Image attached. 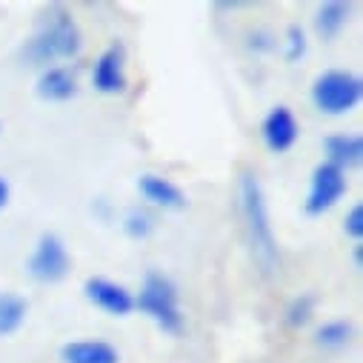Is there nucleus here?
Returning a JSON list of instances; mask_svg holds the SVG:
<instances>
[{
	"instance_id": "nucleus-1",
	"label": "nucleus",
	"mask_w": 363,
	"mask_h": 363,
	"mask_svg": "<svg viewBox=\"0 0 363 363\" xmlns=\"http://www.w3.org/2000/svg\"><path fill=\"white\" fill-rule=\"evenodd\" d=\"M80 49H83V35L72 12L63 4H49L38 15L35 29L21 49V57L29 66L49 69V66H63V60L77 57Z\"/></svg>"
},
{
	"instance_id": "nucleus-2",
	"label": "nucleus",
	"mask_w": 363,
	"mask_h": 363,
	"mask_svg": "<svg viewBox=\"0 0 363 363\" xmlns=\"http://www.w3.org/2000/svg\"><path fill=\"white\" fill-rule=\"evenodd\" d=\"M238 212H240L246 243H249V252H252L257 269L263 275H275L278 266H281L278 240H275V232H272L269 203H266L263 186L252 172H243L238 180Z\"/></svg>"
},
{
	"instance_id": "nucleus-3",
	"label": "nucleus",
	"mask_w": 363,
	"mask_h": 363,
	"mask_svg": "<svg viewBox=\"0 0 363 363\" xmlns=\"http://www.w3.org/2000/svg\"><path fill=\"white\" fill-rule=\"evenodd\" d=\"M135 309H140L149 320H155L157 329L166 335L184 332V312H180L177 286L172 284V278L163 275V272H146L140 292L135 295Z\"/></svg>"
},
{
	"instance_id": "nucleus-4",
	"label": "nucleus",
	"mask_w": 363,
	"mask_h": 363,
	"mask_svg": "<svg viewBox=\"0 0 363 363\" xmlns=\"http://www.w3.org/2000/svg\"><path fill=\"white\" fill-rule=\"evenodd\" d=\"M363 98V80L343 69H329L312 83V104L323 115H349Z\"/></svg>"
},
{
	"instance_id": "nucleus-5",
	"label": "nucleus",
	"mask_w": 363,
	"mask_h": 363,
	"mask_svg": "<svg viewBox=\"0 0 363 363\" xmlns=\"http://www.w3.org/2000/svg\"><path fill=\"white\" fill-rule=\"evenodd\" d=\"M26 269L29 275L38 281V284H60L66 281V275L72 272V257H69V249L63 243L60 235L55 232H43L26 260Z\"/></svg>"
},
{
	"instance_id": "nucleus-6",
	"label": "nucleus",
	"mask_w": 363,
	"mask_h": 363,
	"mask_svg": "<svg viewBox=\"0 0 363 363\" xmlns=\"http://www.w3.org/2000/svg\"><path fill=\"white\" fill-rule=\"evenodd\" d=\"M349 189V180H346V172L332 166V163H318L312 169V177H309V195L303 201V212L309 218H320L326 212H332L343 195Z\"/></svg>"
},
{
	"instance_id": "nucleus-7",
	"label": "nucleus",
	"mask_w": 363,
	"mask_h": 363,
	"mask_svg": "<svg viewBox=\"0 0 363 363\" xmlns=\"http://www.w3.org/2000/svg\"><path fill=\"white\" fill-rule=\"evenodd\" d=\"M83 298L112 318H129L135 312V295L123 284L104 275H92L83 281Z\"/></svg>"
},
{
	"instance_id": "nucleus-8",
	"label": "nucleus",
	"mask_w": 363,
	"mask_h": 363,
	"mask_svg": "<svg viewBox=\"0 0 363 363\" xmlns=\"http://www.w3.org/2000/svg\"><path fill=\"white\" fill-rule=\"evenodd\" d=\"M126 46H106L92 66V86L101 95H123L126 92Z\"/></svg>"
},
{
	"instance_id": "nucleus-9",
	"label": "nucleus",
	"mask_w": 363,
	"mask_h": 363,
	"mask_svg": "<svg viewBox=\"0 0 363 363\" xmlns=\"http://www.w3.org/2000/svg\"><path fill=\"white\" fill-rule=\"evenodd\" d=\"M260 135H263V143L269 152L275 155H284L289 152L295 143H298V135H301V126H298V118L292 115L289 106H275L260 123Z\"/></svg>"
},
{
	"instance_id": "nucleus-10",
	"label": "nucleus",
	"mask_w": 363,
	"mask_h": 363,
	"mask_svg": "<svg viewBox=\"0 0 363 363\" xmlns=\"http://www.w3.org/2000/svg\"><path fill=\"white\" fill-rule=\"evenodd\" d=\"M138 192L146 203L157 206V209H166V212H180L186 209V195L177 184H172L169 177H160V174H140L138 177Z\"/></svg>"
},
{
	"instance_id": "nucleus-11",
	"label": "nucleus",
	"mask_w": 363,
	"mask_h": 363,
	"mask_svg": "<svg viewBox=\"0 0 363 363\" xmlns=\"http://www.w3.org/2000/svg\"><path fill=\"white\" fill-rule=\"evenodd\" d=\"M35 95L46 104H66L77 95V77L69 66H49L35 83Z\"/></svg>"
},
{
	"instance_id": "nucleus-12",
	"label": "nucleus",
	"mask_w": 363,
	"mask_h": 363,
	"mask_svg": "<svg viewBox=\"0 0 363 363\" xmlns=\"http://www.w3.org/2000/svg\"><path fill=\"white\" fill-rule=\"evenodd\" d=\"M63 363H121V352L109 340L86 337V340H69L60 346Z\"/></svg>"
},
{
	"instance_id": "nucleus-13",
	"label": "nucleus",
	"mask_w": 363,
	"mask_h": 363,
	"mask_svg": "<svg viewBox=\"0 0 363 363\" xmlns=\"http://www.w3.org/2000/svg\"><path fill=\"white\" fill-rule=\"evenodd\" d=\"M323 152H326V163H332V166L346 172L352 166H360V160H363V138L352 135V132L329 135L323 140Z\"/></svg>"
},
{
	"instance_id": "nucleus-14",
	"label": "nucleus",
	"mask_w": 363,
	"mask_h": 363,
	"mask_svg": "<svg viewBox=\"0 0 363 363\" xmlns=\"http://www.w3.org/2000/svg\"><path fill=\"white\" fill-rule=\"evenodd\" d=\"M354 12V4H343V0H329V4L318 6V15H315V29L323 40H335L346 23H349V15Z\"/></svg>"
},
{
	"instance_id": "nucleus-15",
	"label": "nucleus",
	"mask_w": 363,
	"mask_h": 363,
	"mask_svg": "<svg viewBox=\"0 0 363 363\" xmlns=\"http://www.w3.org/2000/svg\"><path fill=\"white\" fill-rule=\"evenodd\" d=\"M29 315V301L18 292H0V337L21 332Z\"/></svg>"
},
{
	"instance_id": "nucleus-16",
	"label": "nucleus",
	"mask_w": 363,
	"mask_h": 363,
	"mask_svg": "<svg viewBox=\"0 0 363 363\" xmlns=\"http://www.w3.org/2000/svg\"><path fill=\"white\" fill-rule=\"evenodd\" d=\"M352 335H354V329H352V323H349V320H326V323L318 329L315 343H318V346H323V349H332V352H335V349L349 346Z\"/></svg>"
},
{
	"instance_id": "nucleus-17",
	"label": "nucleus",
	"mask_w": 363,
	"mask_h": 363,
	"mask_svg": "<svg viewBox=\"0 0 363 363\" xmlns=\"http://www.w3.org/2000/svg\"><path fill=\"white\" fill-rule=\"evenodd\" d=\"M155 218L146 212V209H140V206H135V209H129L126 215H123V220H121V229H123V235L126 238H132V240H146L152 232H155Z\"/></svg>"
},
{
	"instance_id": "nucleus-18",
	"label": "nucleus",
	"mask_w": 363,
	"mask_h": 363,
	"mask_svg": "<svg viewBox=\"0 0 363 363\" xmlns=\"http://www.w3.org/2000/svg\"><path fill=\"white\" fill-rule=\"evenodd\" d=\"M315 306H318V298L315 295H298V298H292V303L286 306V323L292 326V329H301V326H306L309 320H312V315H315Z\"/></svg>"
},
{
	"instance_id": "nucleus-19",
	"label": "nucleus",
	"mask_w": 363,
	"mask_h": 363,
	"mask_svg": "<svg viewBox=\"0 0 363 363\" xmlns=\"http://www.w3.org/2000/svg\"><path fill=\"white\" fill-rule=\"evenodd\" d=\"M303 55H306V32L298 23H292L284 35V57L286 63H298Z\"/></svg>"
},
{
	"instance_id": "nucleus-20",
	"label": "nucleus",
	"mask_w": 363,
	"mask_h": 363,
	"mask_svg": "<svg viewBox=\"0 0 363 363\" xmlns=\"http://www.w3.org/2000/svg\"><path fill=\"white\" fill-rule=\"evenodd\" d=\"M343 232H346V238H352V240L360 243V238H363V206H360V203H354V206L346 212Z\"/></svg>"
},
{
	"instance_id": "nucleus-21",
	"label": "nucleus",
	"mask_w": 363,
	"mask_h": 363,
	"mask_svg": "<svg viewBox=\"0 0 363 363\" xmlns=\"http://www.w3.org/2000/svg\"><path fill=\"white\" fill-rule=\"evenodd\" d=\"M6 203H9V184H6V177H0V209Z\"/></svg>"
},
{
	"instance_id": "nucleus-22",
	"label": "nucleus",
	"mask_w": 363,
	"mask_h": 363,
	"mask_svg": "<svg viewBox=\"0 0 363 363\" xmlns=\"http://www.w3.org/2000/svg\"><path fill=\"white\" fill-rule=\"evenodd\" d=\"M354 269H363V249H360V243L354 246Z\"/></svg>"
}]
</instances>
